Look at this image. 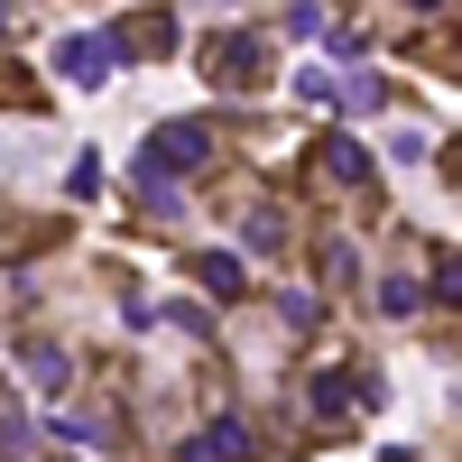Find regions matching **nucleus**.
<instances>
[{"label":"nucleus","mask_w":462,"mask_h":462,"mask_svg":"<svg viewBox=\"0 0 462 462\" xmlns=\"http://www.w3.org/2000/svg\"><path fill=\"white\" fill-rule=\"evenodd\" d=\"M305 185H315L324 204H342V195L370 204V185H379V176H370V148H361V139H342V130H324L315 148H305Z\"/></svg>","instance_id":"f257e3e1"},{"label":"nucleus","mask_w":462,"mask_h":462,"mask_svg":"<svg viewBox=\"0 0 462 462\" xmlns=\"http://www.w3.org/2000/svg\"><path fill=\"white\" fill-rule=\"evenodd\" d=\"M213 167V130L204 121H167V130H148V148H139V158H130V176H204Z\"/></svg>","instance_id":"f03ea898"},{"label":"nucleus","mask_w":462,"mask_h":462,"mask_svg":"<svg viewBox=\"0 0 462 462\" xmlns=\"http://www.w3.org/2000/svg\"><path fill=\"white\" fill-rule=\"evenodd\" d=\"M204 74H213V84H259L268 47H259L250 28H222V37H204Z\"/></svg>","instance_id":"7ed1b4c3"},{"label":"nucleus","mask_w":462,"mask_h":462,"mask_svg":"<svg viewBox=\"0 0 462 462\" xmlns=\"http://www.w3.org/2000/svg\"><path fill=\"white\" fill-rule=\"evenodd\" d=\"M250 453H259V426H250V416H213L204 435L176 444V462H250Z\"/></svg>","instance_id":"20e7f679"},{"label":"nucleus","mask_w":462,"mask_h":462,"mask_svg":"<svg viewBox=\"0 0 462 462\" xmlns=\"http://www.w3.org/2000/svg\"><path fill=\"white\" fill-rule=\"evenodd\" d=\"M361 407H370V389L352 370H315V389H305V416H315V426H352Z\"/></svg>","instance_id":"39448f33"},{"label":"nucleus","mask_w":462,"mask_h":462,"mask_svg":"<svg viewBox=\"0 0 462 462\" xmlns=\"http://www.w3.org/2000/svg\"><path fill=\"white\" fill-rule=\"evenodd\" d=\"M102 47H121V56H176V19L167 10H130L121 37H102Z\"/></svg>","instance_id":"423d86ee"},{"label":"nucleus","mask_w":462,"mask_h":462,"mask_svg":"<svg viewBox=\"0 0 462 462\" xmlns=\"http://www.w3.org/2000/svg\"><path fill=\"white\" fill-rule=\"evenodd\" d=\"M56 65L74 74V84H102V74H111V47H102V37H65V47H56Z\"/></svg>","instance_id":"0eeeda50"},{"label":"nucleus","mask_w":462,"mask_h":462,"mask_svg":"<svg viewBox=\"0 0 462 462\" xmlns=\"http://www.w3.org/2000/svg\"><path fill=\"white\" fill-rule=\"evenodd\" d=\"M19 370L37 379V389H65V379H74V361L56 352V342H19Z\"/></svg>","instance_id":"6e6552de"},{"label":"nucleus","mask_w":462,"mask_h":462,"mask_svg":"<svg viewBox=\"0 0 462 462\" xmlns=\"http://www.w3.org/2000/svg\"><path fill=\"white\" fill-rule=\"evenodd\" d=\"M56 435H65V444H93V453H111V444H121V426H102L93 407H65V416H56Z\"/></svg>","instance_id":"1a4fd4ad"},{"label":"nucleus","mask_w":462,"mask_h":462,"mask_svg":"<svg viewBox=\"0 0 462 462\" xmlns=\"http://www.w3.org/2000/svg\"><path fill=\"white\" fill-rule=\"evenodd\" d=\"M195 287L231 305V296H241V259H231V250H204V259H195Z\"/></svg>","instance_id":"9d476101"},{"label":"nucleus","mask_w":462,"mask_h":462,"mask_svg":"<svg viewBox=\"0 0 462 462\" xmlns=\"http://www.w3.org/2000/svg\"><path fill=\"white\" fill-rule=\"evenodd\" d=\"M296 231H287V213H268V204H250V250H287Z\"/></svg>","instance_id":"9b49d317"},{"label":"nucleus","mask_w":462,"mask_h":462,"mask_svg":"<svg viewBox=\"0 0 462 462\" xmlns=\"http://www.w3.org/2000/svg\"><path fill=\"white\" fill-rule=\"evenodd\" d=\"M315 268H324V287H352V278H361V259H352V241H324V250H315Z\"/></svg>","instance_id":"f8f14e48"},{"label":"nucleus","mask_w":462,"mask_h":462,"mask_svg":"<svg viewBox=\"0 0 462 462\" xmlns=\"http://www.w3.org/2000/svg\"><path fill=\"white\" fill-rule=\"evenodd\" d=\"M416 305H426L416 278H379V315H416Z\"/></svg>","instance_id":"ddd939ff"},{"label":"nucleus","mask_w":462,"mask_h":462,"mask_svg":"<svg viewBox=\"0 0 462 462\" xmlns=\"http://www.w3.org/2000/svg\"><path fill=\"white\" fill-rule=\"evenodd\" d=\"M65 195L93 204V195H102V158H74V167H65Z\"/></svg>","instance_id":"4468645a"},{"label":"nucleus","mask_w":462,"mask_h":462,"mask_svg":"<svg viewBox=\"0 0 462 462\" xmlns=\"http://www.w3.org/2000/svg\"><path fill=\"white\" fill-rule=\"evenodd\" d=\"M0 453H10V462H28V453H37V435L19 426V416H0Z\"/></svg>","instance_id":"2eb2a0df"},{"label":"nucleus","mask_w":462,"mask_h":462,"mask_svg":"<svg viewBox=\"0 0 462 462\" xmlns=\"http://www.w3.org/2000/svg\"><path fill=\"white\" fill-rule=\"evenodd\" d=\"M416 10H444V0H416Z\"/></svg>","instance_id":"dca6fc26"},{"label":"nucleus","mask_w":462,"mask_h":462,"mask_svg":"<svg viewBox=\"0 0 462 462\" xmlns=\"http://www.w3.org/2000/svg\"><path fill=\"white\" fill-rule=\"evenodd\" d=\"M0 19H10V10H0Z\"/></svg>","instance_id":"f3484780"}]
</instances>
